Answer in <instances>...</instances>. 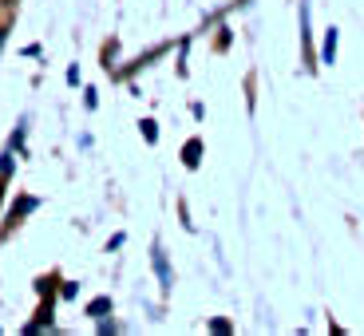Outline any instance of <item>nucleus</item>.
Instances as JSON below:
<instances>
[{
    "mask_svg": "<svg viewBox=\"0 0 364 336\" xmlns=\"http://www.w3.org/2000/svg\"><path fill=\"white\" fill-rule=\"evenodd\" d=\"M301 44H305V60L313 67V36H309V9L301 4Z\"/></svg>",
    "mask_w": 364,
    "mask_h": 336,
    "instance_id": "1",
    "label": "nucleus"
},
{
    "mask_svg": "<svg viewBox=\"0 0 364 336\" xmlns=\"http://www.w3.org/2000/svg\"><path fill=\"white\" fill-rule=\"evenodd\" d=\"M155 273H159V281H163V289H171V265H166V254H163V246H155Z\"/></svg>",
    "mask_w": 364,
    "mask_h": 336,
    "instance_id": "2",
    "label": "nucleus"
},
{
    "mask_svg": "<svg viewBox=\"0 0 364 336\" xmlns=\"http://www.w3.org/2000/svg\"><path fill=\"white\" fill-rule=\"evenodd\" d=\"M182 163L191 166V170H194V166L202 163V139H191V143L182 146Z\"/></svg>",
    "mask_w": 364,
    "mask_h": 336,
    "instance_id": "3",
    "label": "nucleus"
},
{
    "mask_svg": "<svg viewBox=\"0 0 364 336\" xmlns=\"http://www.w3.org/2000/svg\"><path fill=\"white\" fill-rule=\"evenodd\" d=\"M321 60H325V64H333V60H337V28H328V36H325V52H321Z\"/></svg>",
    "mask_w": 364,
    "mask_h": 336,
    "instance_id": "4",
    "label": "nucleus"
},
{
    "mask_svg": "<svg viewBox=\"0 0 364 336\" xmlns=\"http://www.w3.org/2000/svg\"><path fill=\"white\" fill-rule=\"evenodd\" d=\"M103 313H111V300L100 297V300H91L87 305V317H103Z\"/></svg>",
    "mask_w": 364,
    "mask_h": 336,
    "instance_id": "5",
    "label": "nucleus"
},
{
    "mask_svg": "<svg viewBox=\"0 0 364 336\" xmlns=\"http://www.w3.org/2000/svg\"><path fill=\"white\" fill-rule=\"evenodd\" d=\"M12 174V155H0V182H9Z\"/></svg>",
    "mask_w": 364,
    "mask_h": 336,
    "instance_id": "6",
    "label": "nucleus"
}]
</instances>
